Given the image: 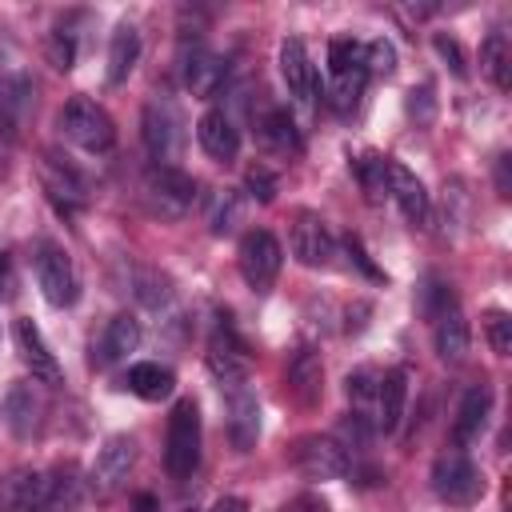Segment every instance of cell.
<instances>
[{
    "label": "cell",
    "mask_w": 512,
    "mask_h": 512,
    "mask_svg": "<svg viewBox=\"0 0 512 512\" xmlns=\"http://www.w3.org/2000/svg\"><path fill=\"white\" fill-rule=\"evenodd\" d=\"M4 420L16 436H32L40 424V400L32 392V384H12L4 396Z\"/></svg>",
    "instance_id": "cell-30"
},
{
    "label": "cell",
    "mask_w": 512,
    "mask_h": 512,
    "mask_svg": "<svg viewBox=\"0 0 512 512\" xmlns=\"http://www.w3.org/2000/svg\"><path fill=\"white\" fill-rule=\"evenodd\" d=\"M236 260H240V276H244V284H248L252 292H268V288L276 284V276H280L284 248H280V240H276L272 232L252 228V232H244Z\"/></svg>",
    "instance_id": "cell-7"
},
{
    "label": "cell",
    "mask_w": 512,
    "mask_h": 512,
    "mask_svg": "<svg viewBox=\"0 0 512 512\" xmlns=\"http://www.w3.org/2000/svg\"><path fill=\"white\" fill-rule=\"evenodd\" d=\"M52 504V484L36 468H16L0 484V512H48Z\"/></svg>",
    "instance_id": "cell-11"
},
{
    "label": "cell",
    "mask_w": 512,
    "mask_h": 512,
    "mask_svg": "<svg viewBox=\"0 0 512 512\" xmlns=\"http://www.w3.org/2000/svg\"><path fill=\"white\" fill-rule=\"evenodd\" d=\"M404 400H408V376H404V368H388L384 376H376V428L380 432H396L400 428Z\"/></svg>",
    "instance_id": "cell-22"
},
{
    "label": "cell",
    "mask_w": 512,
    "mask_h": 512,
    "mask_svg": "<svg viewBox=\"0 0 512 512\" xmlns=\"http://www.w3.org/2000/svg\"><path fill=\"white\" fill-rule=\"evenodd\" d=\"M448 308H456V296H452V288L444 284V280H428L424 288H420V312L428 316V320H436V316H444Z\"/></svg>",
    "instance_id": "cell-36"
},
{
    "label": "cell",
    "mask_w": 512,
    "mask_h": 512,
    "mask_svg": "<svg viewBox=\"0 0 512 512\" xmlns=\"http://www.w3.org/2000/svg\"><path fill=\"white\" fill-rule=\"evenodd\" d=\"M432 492L452 508H472L484 496V476L460 448H452L432 464Z\"/></svg>",
    "instance_id": "cell-3"
},
{
    "label": "cell",
    "mask_w": 512,
    "mask_h": 512,
    "mask_svg": "<svg viewBox=\"0 0 512 512\" xmlns=\"http://www.w3.org/2000/svg\"><path fill=\"white\" fill-rule=\"evenodd\" d=\"M4 172H8V160H4V152H0V180H4Z\"/></svg>",
    "instance_id": "cell-48"
},
{
    "label": "cell",
    "mask_w": 512,
    "mask_h": 512,
    "mask_svg": "<svg viewBox=\"0 0 512 512\" xmlns=\"http://www.w3.org/2000/svg\"><path fill=\"white\" fill-rule=\"evenodd\" d=\"M40 184H44L48 200H52L60 212H76V208L88 204V180H84L72 164H64L60 156H52V152L40 160Z\"/></svg>",
    "instance_id": "cell-10"
},
{
    "label": "cell",
    "mask_w": 512,
    "mask_h": 512,
    "mask_svg": "<svg viewBox=\"0 0 512 512\" xmlns=\"http://www.w3.org/2000/svg\"><path fill=\"white\" fill-rule=\"evenodd\" d=\"M224 80H228V60H224L220 52L192 48V52L184 56V88H188L192 96L208 100V96H216V92L224 88Z\"/></svg>",
    "instance_id": "cell-16"
},
{
    "label": "cell",
    "mask_w": 512,
    "mask_h": 512,
    "mask_svg": "<svg viewBox=\"0 0 512 512\" xmlns=\"http://www.w3.org/2000/svg\"><path fill=\"white\" fill-rule=\"evenodd\" d=\"M144 200L152 204L156 216L180 220L196 204V180L188 172H180L176 164H152L144 176Z\"/></svg>",
    "instance_id": "cell-4"
},
{
    "label": "cell",
    "mask_w": 512,
    "mask_h": 512,
    "mask_svg": "<svg viewBox=\"0 0 512 512\" xmlns=\"http://www.w3.org/2000/svg\"><path fill=\"white\" fill-rule=\"evenodd\" d=\"M136 344H140V320L128 316V312H120V316L108 320V328H104L100 340L92 344V364H96V368H108V364L124 360L128 352H136Z\"/></svg>",
    "instance_id": "cell-18"
},
{
    "label": "cell",
    "mask_w": 512,
    "mask_h": 512,
    "mask_svg": "<svg viewBox=\"0 0 512 512\" xmlns=\"http://www.w3.org/2000/svg\"><path fill=\"white\" fill-rule=\"evenodd\" d=\"M488 412H492V388L488 384H472L456 408V420H452V444L456 448H468L472 440H480L484 424H488Z\"/></svg>",
    "instance_id": "cell-19"
},
{
    "label": "cell",
    "mask_w": 512,
    "mask_h": 512,
    "mask_svg": "<svg viewBox=\"0 0 512 512\" xmlns=\"http://www.w3.org/2000/svg\"><path fill=\"white\" fill-rule=\"evenodd\" d=\"M200 464V408L196 400H176L168 416V440H164V468L172 480H188Z\"/></svg>",
    "instance_id": "cell-2"
},
{
    "label": "cell",
    "mask_w": 512,
    "mask_h": 512,
    "mask_svg": "<svg viewBox=\"0 0 512 512\" xmlns=\"http://www.w3.org/2000/svg\"><path fill=\"white\" fill-rule=\"evenodd\" d=\"M364 72H368V76H392V72H396V48H392L388 40L364 44Z\"/></svg>",
    "instance_id": "cell-37"
},
{
    "label": "cell",
    "mask_w": 512,
    "mask_h": 512,
    "mask_svg": "<svg viewBox=\"0 0 512 512\" xmlns=\"http://www.w3.org/2000/svg\"><path fill=\"white\" fill-rule=\"evenodd\" d=\"M432 48H436V52H440V60H444V64L452 68V76H460V80L468 76V64H464V52H460V44H456L452 36H436V40H432Z\"/></svg>",
    "instance_id": "cell-42"
},
{
    "label": "cell",
    "mask_w": 512,
    "mask_h": 512,
    "mask_svg": "<svg viewBox=\"0 0 512 512\" xmlns=\"http://www.w3.org/2000/svg\"><path fill=\"white\" fill-rule=\"evenodd\" d=\"M328 68H332V76L352 72V68H364V44L352 40V36H336L328 44Z\"/></svg>",
    "instance_id": "cell-34"
},
{
    "label": "cell",
    "mask_w": 512,
    "mask_h": 512,
    "mask_svg": "<svg viewBox=\"0 0 512 512\" xmlns=\"http://www.w3.org/2000/svg\"><path fill=\"white\" fill-rule=\"evenodd\" d=\"M288 392L296 396L300 408L320 404V396H324V364H320V356L312 348H300L288 360Z\"/></svg>",
    "instance_id": "cell-20"
},
{
    "label": "cell",
    "mask_w": 512,
    "mask_h": 512,
    "mask_svg": "<svg viewBox=\"0 0 512 512\" xmlns=\"http://www.w3.org/2000/svg\"><path fill=\"white\" fill-rule=\"evenodd\" d=\"M384 164H388V156H360V160H352L356 180H360V188H364V196L372 204H380L388 196V172H384Z\"/></svg>",
    "instance_id": "cell-33"
},
{
    "label": "cell",
    "mask_w": 512,
    "mask_h": 512,
    "mask_svg": "<svg viewBox=\"0 0 512 512\" xmlns=\"http://www.w3.org/2000/svg\"><path fill=\"white\" fill-rule=\"evenodd\" d=\"M480 64H484V76L504 92L512 84V48L504 40V32H492L480 48Z\"/></svg>",
    "instance_id": "cell-31"
},
{
    "label": "cell",
    "mask_w": 512,
    "mask_h": 512,
    "mask_svg": "<svg viewBox=\"0 0 512 512\" xmlns=\"http://www.w3.org/2000/svg\"><path fill=\"white\" fill-rule=\"evenodd\" d=\"M32 100H36V88L24 72H12V76L0 80V128L8 136H16L24 128V120L32 112Z\"/></svg>",
    "instance_id": "cell-21"
},
{
    "label": "cell",
    "mask_w": 512,
    "mask_h": 512,
    "mask_svg": "<svg viewBox=\"0 0 512 512\" xmlns=\"http://www.w3.org/2000/svg\"><path fill=\"white\" fill-rule=\"evenodd\" d=\"M60 132H64V140H72L76 148H84L92 156H100V152H108L116 144L112 116L96 100H88V96H72L60 108Z\"/></svg>",
    "instance_id": "cell-1"
},
{
    "label": "cell",
    "mask_w": 512,
    "mask_h": 512,
    "mask_svg": "<svg viewBox=\"0 0 512 512\" xmlns=\"http://www.w3.org/2000/svg\"><path fill=\"white\" fill-rule=\"evenodd\" d=\"M344 392H348V400L364 412V404H368V400H376V372H368V368L352 372V376L344 380Z\"/></svg>",
    "instance_id": "cell-40"
},
{
    "label": "cell",
    "mask_w": 512,
    "mask_h": 512,
    "mask_svg": "<svg viewBox=\"0 0 512 512\" xmlns=\"http://www.w3.org/2000/svg\"><path fill=\"white\" fill-rule=\"evenodd\" d=\"M48 512H52V508H48Z\"/></svg>",
    "instance_id": "cell-49"
},
{
    "label": "cell",
    "mask_w": 512,
    "mask_h": 512,
    "mask_svg": "<svg viewBox=\"0 0 512 512\" xmlns=\"http://www.w3.org/2000/svg\"><path fill=\"white\" fill-rule=\"evenodd\" d=\"M432 112H436V100H432V84H420V88H412V92H408V116H412L416 124H428V120H432Z\"/></svg>",
    "instance_id": "cell-41"
},
{
    "label": "cell",
    "mask_w": 512,
    "mask_h": 512,
    "mask_svg": "<svg viewBox=\"0 0 512 512\" xmlns=\"http://www.w3.org/2000/svg\"><path fill=\"white\" fill-rule=\"evenodd\" d=\"M280 76H284V84H288V92L296 100H312L316 96V68H312V60H308V52H304V44L296 36L280 44Z\"/></svg>",
    "instance_id": "cell-24"
},
{
    "label": "cell",
    "mask_w": 512,
    "mask_h": 512,
    "mask_svg": "<svg viewBox=\"0 0 512 512\" xmlns=\"http://www.w3.org/2000/svg\"><path fill=\"white\" fill-rule=\"evenodd\" d=\"M124 388H128L132 396L156 404V400H168V396H172L176 376H172V368H164V364H156V360H140V364H132V368L124 372Z\"/></svg>",
    "instance_id": "cell-25"
},
{
    "label": "cell",
    "mask_w": 512,
    "mask_h": 512,
    "mask_svg": "<svg viewBox=\"0 0 512 512\" xmlns=\"http://www.w3.org/2000/svg\"><path fill=\"white\" fill-rule=\"evenodd\" d=\"M260 140L276 152V156H300V148H304V136H300V128H296V120L284 112V108H272V112H264L260 116Z\"/></svg>",
    "instance_id": "cell-28"
},
{
    "label": "cell",
    "mask_w": 512,
    "mask_h": 512,
    "mask_svg": "<svg viewBox=\"0 0 512 512\" xmlns=\"http://www.w3.org/2000/svg\"><path fill=\"white\" fill-rule=\"evenodd\" d=\"M140 136H144V148L152 152L156 164L180 160V152H184V120H180L176 104L148 100L144 112H140Z\"/></svg>",
    "instance_id": "cell-6"
},
{
    "label": "cell",
    "mask_w": 512,
    "mask_h": 512,
    "mask_svg": "<svg viewBox=\"0 0 512 512\" xmlns=\"http://www.w3.org/2000/svg\"><path fill=\"white\" fill-rule=\"evenodd\" d=\"M384 172H388V196L396 200V208L404 212V220L416 224V228H424L428 216H432V200H428L424 184L416 180V172H408L400 160H388Z\"/></svg>",
    "instance_id": "cell-14"
},
{
    "label": "cell",
    "mask_w": 512,
    "mask_h": 512,
    "mask_svg": "<svg viewBox=\"0 0 512 512\" xmlns=\"http://www.w3.org/2000/svg\"><path fill=\"white\" fill-rule=\"evenodd\" d=\"M208 372L220 380L224 392L248 388V348L228 328H220L212 336V344H208Z\"/></svg>",
    "instance_id": "cell-12"
},
{
    "label": "cell",
    "mask_w": 512,
    "mask_h": 512,
    "mask_svg": "<svg viewBox=\"0 0 512 512\" xmlns=\"http://www.w3.org/2000/svg\"><path fill=\"white\" fill-rule=\"evenodd\" d=\"M208 512H248V500L244 496H220Z\"/></svg>",
    "instance_id": "cell-44"
},
{
    "label": "cell",
    "mask_w": 512,
    "mask_h": 512,
    "mask_svg": "<svg viewBox=\"0 0 512 512\" xmlns=\"http://www.w3.org/2000/svg\"><path fill=\"white\" fill-rule=\"evenodd\" d=\"M12 340H16V352H20V360L32 368L36 380H44V384H60V380H64V372H60V364H56V356H52L44 332L36 328V320L20 316V320L12 324Z\"/></svg>",
    "instance_id": "cell-13"
},
{
    "label": "cell",
    "mask_w": 512,
    "mask_h": 512,
    "mask_svg": "<svg viewBox=\"0 0 512 512\" xmlns=\"http://www.w3.org/2000/svg\"><path fill=\"white\" fill-rule=\"evenodd\" d=\"M196 140H200V148L212 156V160H236V152H240V128L232 124V116L224 112V108H208L204 116H200V124H196Z\"/></svg>",
    "instance_id": "cell-17"
},
{
    "label": "cell",
    "mask_w": 512,
    "mask_h": 512,
    "mask_svg": "<svg viewBox=\"0 0 512 512\" xmlns=\"http://www.w3.org/2000/svg\"><path fill=\"white\" fill-rule=\"evenodd\" d=\"M296 472L304 480H340L352 460H348V448L336 440V436H304L296 444Z\"/></svg>",
    "instance_id": "cell-8"
},
{
    "label": "cell",
    "mask_w": 512,
    "mask_h": 512,
    "mask_svg": "<svg viewBox=\"0 0 512 512\" xmlns=\"http://www.w3.org/2000/svg\"><path fill=\"white\" fill-rule=\"evenodd\" d=\"M484 336L496 356H512V316L508 312H500V308L484 312Z\"/></svg>",
    "instance_id": "cell-35"
},
{
    "label": "cell",
    "mask_w": 512,
    "mask_h": 512,
    "mask_svg": "<svg viewBox=\"0 0 512 512\" xmlns=\"http://www.w3.org/2000/svg\"><path fill=\"white\" fill-rule=\"evenodd\" d=\"M284 512H328V508H324V500H316V496H296Z\"/></svg>",
    "instance_id": "cell-45"
},
{
    "label": "cell",
    "mask_w": 512,
    "mask_h": 512,
    "mask_svg": "<svg viewBox=\"0 0 512 512\" xmlns=\"http://www.w3.org/2000/svg\"><path fill=\"white\" fill-rule=\"evenodd\" d=\"M364 80H368V72H364V68H352V72H340V76H332V92H328V104H332L340 116L356 112V104H360V92H364Z\"/></svg>",
    "instance_id": "cell-32"
},
{
    "label": "cell",
    "mask_w": 512,
    "mask_h": 512,
    "mask_svg": "<svg viewBox=\"0 0 512 512\" xmlns=\"http://www.w3.org/2000/svg\"><path fill=\"white\" fill-rule=\"evenodd\" d=\"M432 344H436V356L444 364H460L468 356V320L460 316V308H448L444 316H436Z\"/></svg>",
    "instance_id": "cell-26"
},
{
    "label": "cell",
    "mask_w": 512,
    "mask_h": 512,
    "mask_svg": "<svg viewBox=\"0 0 512 512\" xmlns=\"http://www.w3.org/2000/svg\"><path fill=\"white\" fill-rule=\"evenodd\" d=\"M340 248H344V252L352 256V264H356V268H360L364 276H372V280H384V272H380V268H376V264L368 260V252L360 248V240H356V236H344V240H340Z\"/></svg>",
    "instance_id": "cell-43"
},
{
    "label": "cell",
    "mask_w": 512,
    "mask_h": 512,
    "mask_svg": "<svg viewBox=\"0 0 512 512\" xmlns=\"http://www.w3.org/2000/svg\"><path fill=\"white\" fill-rule=\"evenodd\" d=\"M292 256L304 264V268H328L332 256H336V240L328 232V224L316 216V212H296V224H292Z\"/></svg>",
    "instance_id": "cell-9"
},
{
    "label": "cell",
    "mask_w": 512,
    "mask_h": 512,
    "mask_svg": "<svg viewBox=\"0 0 512 512\" xmlns=\"http://www.w3.org/2000/svg\"><path fill=\"white\" fill-rule=\"evenodd\" d=\"M248 216V196L240 188H224L208 204V232L212 236H232Z\"/></svg>",
    "instance_id": "cell-29"
},
{
    "label": "cell",
    "mask_w": 512,
    "mask_h": 512,
    "mask_svg": "<svg viewBox=\"0 0 512 512\" xmlns=\"http://www.w3.org/2000/svg\"><path fill=\"white\" fill-rule=\"evenodd\" d=\"M140 60V32L132 24H116L108 40V84H124Z\"/></svg>",
    "instance_id": "cell-27"
},
{
    "label": "cell",
    "mask_w": 512,
    "mask_h": 512,
    "mask_svg": "<svg viewBox=\"0 0 512 512\" xmlns=\"http://www.w3.org/2000/svg\"><path fill=\"white\" fill-rule=\"evenodd\" d=\"M228 436L240 452H248L260 436V404L252 396V388H236L228 392Z\"/></svg>",
    "instance_id": "cell-23"
},
{
    "label": "cell",
    "mask_w": 512,
    "mask_h": 512,
    "mask_svg": "<svg viewBox=\"0 0 512 512\" xmlns=\"http://www.w3.org/2000/svg\"><path fill=\"white\" fill-rule=\"evenodd\" d=\"M244 188H248V196H252V200L268 204V200L276 196L280 180H276V172H268L264 164H256V168H248V176H244Z\"/></svg>",
    "instance_id": "cell-39"
},
{
    "label": "cell",
    "mask_w": 512,
    "mask_h": 512,
    "mask_svg": "<svg viewBox=\"0 0 512 512\" xmlns=\"http://www.w3.org/2000/svg\"><path fill=\"white\" fill-rule=\"evenodd\" d=\"M132 464H136V440L132 436H108L104 448L96 452V464H92V488L116 492L128 480Z\"/></svg>",
    "instance_id": "cell-15"
},
{
    "label": "cell",
    "mask_w": 512,
    "mask_h": 512,
    "mask_svg": "<svg viewBox=\"0 0 512 512\" xmlns=\"http://www.w3.org/2000/svg\"><path fill=\"white\" fill-rule=\"evenodd\" d=\"M32 268H36V284H40V296L52 304V308H68L76 304L80 296V280H76V268L68 260V252L52 240H40L36 244V256H32Z\"/></svg>",
    "instance_id": "cell-5"
},
{
    "label": "cell",
    "mask_w": 512,
    "mask_h": 512,
    "mask_svg": "<svg viewBox=\"0 0 512 512\" xmlns=\"http://www.w3.org/2000/svg\"><path fill=\"white\" fill-rule=\"evenodd\" d=\"M48 56H52V68L68 72V68L76 64V32L56 28V32H52V40H48Z\"/></svg>",
    "instance_id": "cell-38"
},
{
    "label": "cell",
    "mask_w": 512,
    "mask_h": 512,
    "mask_svg": "<svg viewBox=\"0 0 512 512\" xmlns=\"http://www.w3.org/2000/svg\"><path fill=\"white\" fill-rule=\"evenodd\" d=\"M0 296H12V268L4 256H0Z\"/></svg>",
    "instance_id": "cell-46"
},
{
    "label": "cell",
    "mask_w": 512,
    "mask_h": 512,
    "mask_svg": "<svg viewBox=\"0 0 512 512\" xmlns=\"http://www.w3.org/2000/svg\"><path fill=\"white\" fill-rule=\"evenodd\" d=\"M496 184H500V196H508V156H500L496 164Z\"/></svg>",
    "instance_id": "cell-47"
}]
</instances>
